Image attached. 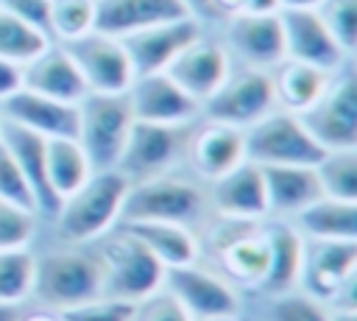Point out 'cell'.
Masks as SVG:
<instances>
[{"mask_svg":"<svg viewBox=\"0 0 357 321\" xmlns=\"http://www.w3.org/2000/svg\"><path fill=\"white\" fill-rule=\"evenodd\" d=\"M128 184L131 179L117 167L95 170L73 195L59 204L53 215L59 223V234L73 246L100 240L120 223Z\"/></svg>","mask_w":357,"mask_h":321,"instance_id":"cell-1","label":"cell"},{"mask_svg":"<svg viewBox=\"0 0 357 321\" xmlns=\"http://www.w3.org/2000/svg\"><path fill=\"white\" fill-rule=\"evenodd\" d=\"M31 296L53 313L103 296V271L98 257L81 248H56L36 257Z\"/></svg>","mask_w":357,"mask_h":321,"instance_id":"cell-2","label":"cell"},{"mask_svg":"<svg viewBox=\"0 0 357 321\" xmlns=\"http://www.w3.org/2000/svg\"><path fill=\"white\" fill-rule=\"evenodd\" d=\"M100 248L95 251L103 271V293L126 301H139L162 288L165 265L126 229L114 226L100 237Z\"/></svg>","mask_w":357,"mask_h":321,"instance_id":"cell-3","label":"cell"},{"mask_svg":"<svg viewBox=\"0 0 357 321\" xmlns=\"http://www.w3.org/2000/svg\"><path fill=\"white\" fill-rule=\"evenodd\" d=\"M134 114L128 109L126 95H100L86 92V98L78 103V131L75 140L84 148L92 170H114L128 131H131Z\"/></svg>","mask_w":357,"mask_h":321,"instance_id":"cell-4","label":"cell"},{"mask_svg":"<svg viewBox=\"0 0 357 321\" xmlns=\"http://www.w3.org/2000/svg\"><path fill=\"white\" fill-rule=\"evenodd\" d=\"M354 276H357V240H307L301 254L298 288L310 299L332 304H357L354 301Z\"/></svg>","mask_w":357,"mask_h":321,"instance_id":"cell-5","label":"cell"},{"mask_svg":"<svg viewBox=\"0 0 357 321\" xmlns=\"http://www.w3.org/2000/svg\"><path fill=\"white\" fill-rule=\"evenodd\" d=\"M245 137V159L257 167H273V165H304L312 167L326 154L304 128L298 114L273 109L254 126L243 131Z\"/></svg>","mask_w":357,"mask_h":321,"instance_id":"cell-6","label":"cell"},{"mask_svg":"<svg viewBox=\"0 0 357 321\" xmlns=\"http://www.w3.org/2000/svg\"><path fill=\"white\" fill-rule=\"evenodd\" d=\"M206 207V195L187 179H178L173 173L137 179L128 184L120 223H137V221H176L190 226L201 218Z\"/></svg>","mask_w":357,"mask_h":321,"instance_id":"cell-7","label":"cell"},{"mask_svg":"<svg viewBox=\"0 0 357 321\" xmlns=\"http://www.w3.org/2000/svg\"><path fill=\"white\" fill-rule=\"evenodd\" d=\"M212 257L218 260L223 279L245 290H262L268 274V234L259 221H229L212 229Z\"/></svg>","mask_w":357,"mask_h":321,"instance_id":"cell-8","label":"cell"},{"mask_svg":"<svg viewBox=\"0 0 357 321\" xmlns=\"http://www.w3.org/2000/svg\"><path fill=\"white\" fill-rule=\"evenodd\" d=\"M310 137L324 151L357 148V84L354 75L343 67L337 70L321 98L298 114Z\"/></svg>","mask_w":357,"mask_h":321,"instance_id":"cell-9","label":"cell"},{"mask_svg":"<svg viewBox=\"0 0 357 321\" xmlns=\"http://www.w3.org/2000/svg\"><path fill=\"white\" fill-rule=\"evenodd\" d=\"M195 123L190 126H162V123H142L134 120L117 170L126 173L131 181L151 179L162 173H173L176 165L187 156V140Z\"/></svg>","mask_w":357,"mask_h":321,"instance_id":"cell-10","label":"cell"},{"mask_svg":"<svg viewBox=\"0 0 357 321\" xmlns=\"http://www.w3.org/2000/svg\"><path fill=\"white\" fill-rule=\"evenodd\" d=\"M273 109H276V98H273L271 73L254 67L237 73L231 70L229 78L218 87V92L201 103V114L206 120L226 123L243 131L257 120H262L265 114H271Z\"/></svg>","mask_w":357,"mask_h":321,"instance_id":"cell-11","label":"cell"},{"mask_svg":"<svg viewBox=\"0 0 357 321\" xmlns=\"http://www.w3.org/2000/svg\"><path fill=\"white\" fill-rule=\"evenodd\" d=\"M75 61L84 84L89 92L100 95H126V89L134 81V67L128 61V53L117 36L89 31L73 42H59Z\"/></svg>","mask_w":357,"mask_h":321,"instance_id":"cell-12","label":"cell"},{"mask_svg":"<svg viewBox=\"0 0 357 321\" xmlns=\"http://www.w3.org/2000/svg\"><path fill=\"white\" fill-rule=\"evenodd\" d=\"M128 109L134 120L162 123V126H190L201 117V103L192 100L167 73L134 75L126 89Z\"/></svg>","mask_w":357,"mask_h":321,"instance_id":"cell-13","label":"cell"},{"mask_svg":"<svg viewBox=\"0 0 357 321\" xmlns=\"http://www.w3.org/2000/svg\"><path fill=\"white\" fill-rule=\"evenodd\" d=\"M279 22L284 36V59H296L326 73L346 67L349 53L337 45L315 8H279Z\"/></svg>","mask_w":357,"mask_h":321,"instance_id":"cell-14","label":"cell"},{"mask_svg":"<svg viewBox=\"0 0 357 321\" xmlns=\"http://www.w3.org/2000/svg\"><path fill=\"white\" fill-rule=\"evenodd\" d=\"M198 36H201L198 17H181V20L159 22L145 31L128 33L120 42L128 53L134 75H145V73H165L170 61Z\"/></svg>","mask_w":357,"mask_h":321,"instance_id":"cell-15","label":"cell"},{"mask_svg":"<svg viewBox=\"0 0 357 321\" xmlns=\"http://www.w3.org/2000/svg\"><path fill=\"white\" fill-rule=\"evenodd\" d=\"M162 288L170 290L190 310V315L195 321H204V318H212V315L237 313V293H234V288L223 276L201 268L198 262L167 268Z\"/></svg>","mask_w":357,"mask_h":321,"instance_id":"cell-16","label":"cell"},{"mask_svg":"<svg viewBox=\"0 0 357 321\" xmlns=\"http://www.w3.org/2000/svg\"><path fill=\"white\" fill-rule=\"evenodd\" d=\"M192 100L204 103L206 98H212L218 92V87L229 78L231 73V59L229 50L218 42H209L204 36H198L195 42H190L165 70Z\"/></svg>","mask_w":357,"mask_h":321,"instance_id":"cell-17","label":"cell"},{"mask_svg":"<svg viewBox=\"0 0 357 321\" xmlns=\"http://www.w3.org/2000/svg\"><path fill=\"white\" fill-rule=\"evenodd\" d=\"M229 50L254 70H273L284 59V36L279 11L273 14H234L226 25Z\"/></svg>","mask_w":357,"mask_h":321,"instance_id":"cell-18","label":"cell"},{"mask_svg":"<svg viewBox=\"0 0 357 321\" xmlns=\"http://www.w3.org/2000/svg\"><path fill=\"white\" fill-rule=\"evenodd\" d=\"M184 159L192 165V170L201 179H206V181L220 179L223 173H229L245 162L243 128L215 123V120H206L204 126H192Z\"/></svg>","mask_w":357,"mask_h":321,"instance_id":"cell-19","label":"cell"},{"mask_svg":"<svg viewBox=\"0 0 357 321\" xmlns=\"http://www.w3.org/2000/svg\"><path fill=\"white\" fill-rule=\"evenodd\" d=\"M209 204L218 212V218H229V221H262V218H268L262 170L245 159L234 170L209 181Z\"/></svg>","mask_w":357,"mask_h":321,"instance_id":"cell-20","label":"cell"},{"mask_svg":"<svg viewBox=\"0 0 357 321\" xmlns=\"http://www.w3.org/2000/svg\"><path fill=\"white\" fill-rule=\"evenodd\" d=\"M0 117L45 140L75 137L78 131V103H61L39 92H31L25 87L0 103Z\"/></svg>","mask_w":357,"mask_h":321,"instance_id":"cell-21","label":"cell"},{"mask_svg":"<svg viewBox=\"0 0 357 321\" xmlns=\"http://www.w3.org/2000/svg\"><path fill=\"white\" fill-rule=\"evenodd\" d=\"M181 17H195L184 0H95V31L117 39Z\"/></svg>","mask_w":357,"mask_h":321,"instance_id":"cell-22","label":"cell"},{"mask_svg":"<svg viewBox=\"0 0 357 321\" xmlns=\"http://www.w3.org/2000/svg\"><path fill=\"white\" fill-rule=\"evenodd\" d=\"M22 87L61 103H81L89 92L75 61L59 42H50L42 53L22 64Z\"/></svg>","mask_w":357,"mask_h":321,"instance_id":"cell-23","label":"cell"},{"mask_svg":"<svg viewBox=\"0 0 357 321\" xmlns=\"http://www.w3.org/2000/svg\"><path fill=\"white\" fill-rule=\"evenodd\" d=\"M0 140L6 142V148L11 151L14 162L20 165L31 193H33V204H36V215H47L53 218L56 209H59V201L56 195L50 193L47 187V176H45V137L11 123V120H3L0 123Z\"/></svg>","mask_w":357,"mask_h":321,"instance_id":"cell-24","label":"cell"},{"mask_svg":"<svg viewBox=\"0 0 357 321\" xmlns=\"http://www.w3.org/2000/svg\"><path fill=\"white\" fill-rule=\"evenodd\" d=\"M265 181V198H268V215L273 218H293L301 212L310 201L321 195L315 165H273L259 167Z\"/></svg>","mask_w":357,"mask_h":321,"instance_id":"cell-25","label":"cell"},{"mask_svg":"<svg viewBox=\"0 0 357 321\" xmlns=\"http://www.w3.org/2000/svg\"><path fill=\"white\" fill-rule=\"evenodd\" d=\"M290 226L307 240H357V201L318 195L290 218Z\"/></svg>","mask_w":357,"mask_h":321,"instance_id":"cell-26","label":"cell"},{"mask_svg":"<svg viewBox=\"0 0 357 321\" xmlns=\"http://www.w3.org/2000/svg\"><path fill=\"white\" fill-rule=\"evenodd\" d=\"M120 226H126L165 265V271L198 262V254H201L198 237L184 223H176V221H137V223H120Z\"/></svg>","mask_w":357,"mask_h":321,"instance_id":"cell-27","label":"cell"},{"mask_svg":"<svg viewBox=\"0 0 357 321\" xmlns=\"http://www.w3.org/2000/svg\"><path fill=\"white\" fill-rule=\"evenodd\" d=\"M268 73H271V84H273L276 109H284L293 114H301L304 109H310L326 89L329 78L335 75V73L318 70V67L296 61V59H282Z\"/></svg>","mask_w":357,"mask_h":321,"instance_id":"cell-28","label":"cell"},{"mask_svg":"<svg viewBox=\"0 0 357 321\" xmlns=\"http://www.w3.org/2000/svg\"><path fill=\"white\" fill-rule=\"evenodd\" d=\"M265 234H268V274L262 290H268L271 296L290 293L298 288L304 237L284 221L265 226Z\"/></svg>","mask_w":357,"mask_h":321,"instance_id":"cell-29","label":"cell"},{"mask_svg":"<svg viewBox=\"0 0 357 321\" xmlns=\"http://www.w3.org/2000/svg\"><path fill=\"white\" fill-rule=\"evenodd\" d=\"M92 173L95 170L75 137H56L45 142V176L59 204L73 195Z\"/></svg>","mask_w":357,"mask_h":321,"instance_id":"cell-30","label":"cell"},{"mask_svg":"<svg viewBox=\"0 0 357 321\" xmlns=\"http://www.w3.org/2000/svg\"><path fill=\"white\" fill-rule=\"evenodd\" d=\"M321 195L357 201V148L326 151L315 165Z\"/></svg>","mask_w":357,"mask_h":321,"instance_id":"cell-31","label":"cell"},{"mask_svg":"<svg viewBox=\"0 0 357 321\" xmlns=\"http://www.w3.org/2000/svg\"><path fill=\"white\" fill-rule=\"evenodd\" d=\"M36 274V257L28 248H8L0 251V304L20 307L31 299Z\"/></svg>","mask_w":357,"mask_h":321,"instance_id":"cell-32","label":"cell"},{"mask_svg":"<svg viewBox=\"0 0 357 321\" xmlns=\"http://www.w3.org/2000/svg\"><path fill=\"white\" fill-rule=\"evenodd\" d=\"M95 31V0H50L47 36L50 42H73Z\"/></svg>","mask_w":357,"mask_h":321,"instance_id":"cell-33","label":"cell"},{"mask_svg":"<svg viewBox=\"0 0 357 321\" xmlns=\"http://www.w3.org/2000/svg\"><path fill=\"white\" fill-rule=\"evenodd\" d=\"M50 45L47 33L36 31L33 25L17 20L14 14L0 8V59L25 64L31 61L36 53H42Z\"/></svg>","mask_w":357,"mask_h":321,"instance_id":"cell-34","label":"cell"},{"mask_svg":"<svg viewBox=\"0 0 357 321\" xmlns=\"http://www.w3.org/2000/svg\"><path fill=\"white\" fill-rule=\"evenodd\" d=\"M315 11L337 45L351 56L357 45V0H324Z\"/></svg>","mask_w":357,"mask_h":321,"instance_id":"cell-35","label":"cell"},{"mask_svg":"<svg viewBox=\"0 0 357 321\" xmlns=\"http://www.w3.org/2000/svg\"><path fill=\"white\" fill-rule=\"evenodd\" d=\"M36 234V212L0 198V251L28 248Z\"/></svg>","mask_w":357,"mask_h":321,"instance_id":"cell-36","label":"cell"},{"mask_svg":"<svg viewBox=\"0 0 357 321\" xmlns=\"http://www.w3.org/2000/svg\"><path fill=\"white\" fill-rule=\"evenodd\" d=\"M137 301H126L117 296H98L84 304H75L70 310H61L59 315L64 321H131Z\"/></svg>","mask_w":357,"mask_h":321,"instance_id":"cell-37","label":"cell"},{"mask_svg":"<svg viewBox=\"0 0 357 321\" xmlns=\"http://www.w3.org/2000/svg\"><path fill=\"white\" fill-rule=\"evenodd\" d=\"M271 321H329L326 304L310 299L301 290H290L282 296H273Z\"/></svg>","mask_w":357,"mask_h":321,"instance_id":"cell-38","label":"cell"},{"mask_svg":"<svg viewBox=\"0 0 357 321\" xmlns=\"http://www.w3.org/2000/svg\"><path fill=\"white\" fill-rule=\"evenodd\" d=\"M0 198L8 201V204H17V207H25V209L36 212L33 193H31L20 165L14 162V156H11V151L6 148L3 140H0Z\"/></svg>","mask_w":357,"mask_h":321,"instance_id":"cell-39","label":"cell"},{"mask_svg":"<svg viewBox=\"0 0 357 321\" xmlns=\"http://www.w3.org/2000/svg\"><path fill=\"white\" fill-rule=\"evenodd\" d=\"M131 321H195V318L190 315V310L170 290L159 288L151 296L137 301Z\"/></svg>","mask_w":357,"mask_h":321,"instance_id":"cell-40","label":"cell"},{"mask_svg":"<svg viewBox=\"0 0 357 321\" xmlns=\"http://www.w3.org/2000/svg\"><path fill=\"white\" fill-rule=\"evenodd\" d=\"M0 8L8 11V14H14L17 20L28 22V25H33L36 31L47 33V8H50V0H0Z\"/></svg>","mask_w":357,"mask_h":321,"instance_id":"cell-41","label":"cell"},{"mask_svg":"<svg viewBox=\"0 0 357 321\" xmlns=\"http://www.w3.org/2000/svg\"><path fill=\"white\" fill-rule=\"evenodd\" d=\"M22 89V64L0 59V103Z\"/></svg>","mask_w":357,"mask_h":321,"instance_id":"cell-42","label":"cell"},{"mask_svg":"<svg viewBox=\"0 0 357 321\" xmlns=\"http://www.w3.org/2000/svg\"><path fill=\"white\" fill-rule=\"evenodd\" d=\"M329 310V321H357V304H332Z\"/></svg>","mask_w":357,"mask_h":321,"instance_id":"cell-43","label":"cell"},{"mask_svg":"<svg viewBox=\"0 0 357 321\" xmlns=\"http://www.w3.org/2000/svg\"><path fill=\"white\" fill-rule=\"evenodd\" d=\"M20 321H64L59 313L53 310H42V313H31V315H20Z\"/></svg>","mask_w":357,"mask_h":321,"instance_id":"cell-44","label":"cell"},{"mask_svg":"<svg viewBox=\"0 0 357 321\" xmlns=\"http://www.w3.org/2000/svg\"><path fill=\"white\" fill-rule=\"evenodd\" d=\"M324 0H279V8H318Z\"/></svg>","mask_w":357,"mask_h":321,"instance_id":"cell-45","label":"cell"},{"mask_svg":"<svg viewBox=\"0 0 357 321\" xmlns=\"http://www.w3.org/2000/svg\"><path fill=\"white\" fill-rule=\"evenodd\" d=\"M187 6H190V11L198 17V11H204V14H215V8H212V0H184Z\"/></svg>","mask_w":357,"mask_h":321,"instance_id":"cell-46","label":"cell"},{"mask_svg":"<svg viewBox=\"0 0 357 321\" xmlns=\"http://www.w3.org/2000/svg\"><path fill=\"white\" fill-rule=\"evenodd\" d=\"M20 307H8V304H0V321H20Z\"/></svg>","mask_w":357,"mask_h":321,"instance_id":"cell-47","label":"cell"},{"mask_svg":"<svg viewBox=\"0 0 357 321\" xmlns=\"http://www.w3.org/2000/svg\"><path fill=\"white\" fill-rule=\"evenodd\" d=\"M204 321H243L237 313H229V315H212V318H204Z\"/></svg>","mask_w":357,"mask_h":321,"instance_id":"cell-48","label":"cell"},{"mask_svg":"<svg viewBox=\"0 0 357 321\" xmlns=\"http://www.w3.org/2000/svg\"><path fill=\"white\" fill-rule=\"evenodd\" d=\"M0 123H3V117H0Z\"/></svg>","mask_w":357,"mask_h":321,"instance_id":"cell-49","label":"cell"}]
</instances>
